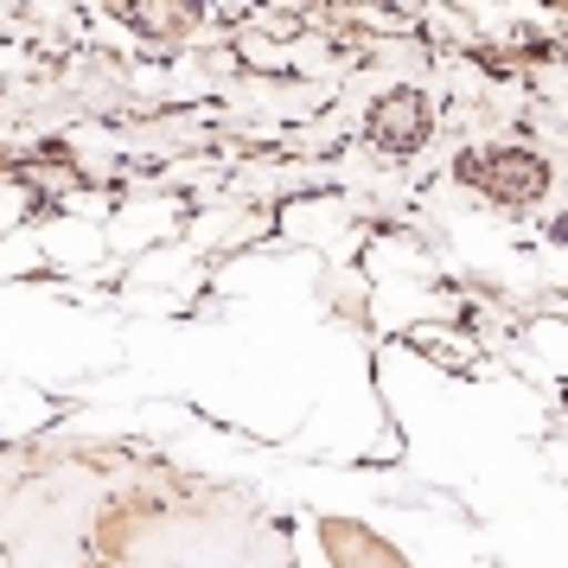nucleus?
Instances as JSON below:
<instances>
[{
    "label": "nucleus",
    "mask_w": 568,
    "mask_h": 568,
    "mask_svg": "<svg viewBox=\"0 0 568 568\" xmlns=\"http://www.w3.org/2000/svg\"><path fill=\"white\" fill-rule=\"evenodd\" d=\"M460 180L491 192L498 205H530L542 185H549V166H542L530 148H486V154L460 160Z\"/></svg>",
    "instance_id": "obj_1"
},
{
    "label": "nucleus",
    "mask_w": 568,
    "mask_h": 568,
    "mask_svg": "<svg viewBox=\"0 0 568 568\" xmlns=\"http://www.w3.org/2000/svg\"><path fill=\"white\" fill-rule=\"evenodd\" d=\"M371 141L389 148V154H415L428 141V97L415 90H389L384 103L371 109Z\"/></svg>",
    "instance_id": "obj_2"
},
{
    "label": "nucleus",
    "mask_w": 568,
    "mask_h": 568,
    "mask_svg": "<svg viewBox=\"0 0 568 568\" xmlns=\"http://www.w3.org/2000/svg\"><path fill=\"white\" fill-rule=\"evenodd\" d=\"M109 13L134 32H185L199 20V0H109Z\"/></svg>",
    "instance_id": "obj_3"
}]
</instances>
